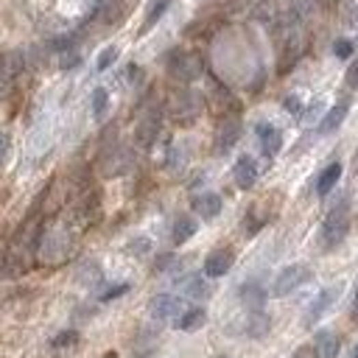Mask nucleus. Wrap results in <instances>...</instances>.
<instances>
[{"label":"nucleus","instance_id":"obj_1","mask_svg":"<svg viewBox=\"0 0 358 358\" xmlns=\"http://www.w3.org/2000/svg\"><path fill=\"white\" fill-rule=\"evenodd\" d=\"M347 230H350V207H347V202H339L322 224V244L327 249H336L347 238Z\"/></svg>","mask_w":358,"mask_h":358},{"label":"nucleus","instance_id":"obj_2","mask_svg":"<svg viewBox=\"0 0 358 358\" xmlns=\"http://www.w3.org/2000/svg\"><path fill=\"white\" fill-rule=\"evenodd\" d=\"M305 280H311V268L303 266V263H294V266H286L283 272L275 277V286H272V294L275 297H288L291 291H297Z\"/></svg>","mask_w":358,"mask_h":358},{"label":"nucleus","instance_id":"obj_3","mask_svg":"<svg viewBox=\"0 0 358 358\" xmlns=\"http://www.w3.org/2000/svg\"><path fill=\"white\" fill-rule=\"evenodd\" d=\"M148 311H152L154 319H179V314L185 311L182 305V297H174V294H157L152 305H148Z\"/></svg>","mask_w":358,"mask_h":358},{"label":"nucleus","instance_id":"obj_4","mask_svg":"<svg viewBox=\"0 0 358 358\" xmlns=\"http://www.w3.org/2000/svg\"><path fill=\"white\" fill-rule=\"evenodd\" d=\"M232 260H235V255H232V249H216V252H210L207 255V260H204V277H224L230 268H232Z\"/></svg>","mask_w":358,"mask_h":358},{"label":"nucleus","instance_id":"obj_5","mask_svg":"<svg viewBox=\"0 0 358 358\" xmlns=\"http://www.w3.org/2000/svg\"><path fill=\"white\" fill-rule=\"evenodd\" d=\"M232 176H235V185L241 188V191H249L255 182H258V163L244 154V157H238L235 168H232Z\"/></svg>","mask_w":358,"mask_h":358},{"label":"nucleus","instance_id":"obj_6","mask_svg":"<svg viewBox=\"0 0 358 358\" xmlns=\"http://www.w3.org/2000/svg\"><path fill=\"white\" fill-rule=\"evenodd\" d=\"M339 291H342V286H331V288H325V291H319L316 294V300L308 305V311H305V325H314L327 308H331L333 303H336V297H339Z\"/></svg>","mask_w":358,"mask_h":358},{"label":"nucleus","instance_id":"obj_7","mask_svg":"<svg viewBox=\"0 0 358 358\" xmlns=\"http://www.w3.org/2000/svg\"><path fill=\"white\" fill-rule=\"evenodd\" d=\"M255 132H258V140H260L263 154H266V157H275V154L280 152V146H283V135H280V129L272 126V124H258Z\"/></svg>","mask_w":358,"mask_h":358},{"label":"nucleus","instance_id":"obj_8","mask_svg":"<svg viewBox=\"0 0 358 358\" xmlns=\"http://www.w3.org/2000/svg\"><path fill=\"white\" fill-rule=\"evenodd\" d=\"M168 70H171V76L179 79V81H193L196 73H199V65L193 62L191 56H185V53H174V59L168 62Z\"/></svg>","mask_w":358,"mask_h":358},{"label":"nucleus","instance_id":"obj_9","mask_svg":"<svg viewBox=\"0 0 358 358\" xmlns=\"http://www.w3.org/2000/svg\"><path fill=\"white\" fill-rule=\"evenodd\" d=\"M160 135V112H148L143 121L137 124V143L140 146H152Z\"/></svg>","mask_w":358,"mask_h":358},{"label":"nucleus","instance_id":"obj_10","mask_svg":"<svg viewBox=\"0 0 358 358\" xmlns=\"http://www.w3.org/2000/svg\"><path fill=\"white\" fill-rule=\"evenodd\" d=\"M241 303L249 308V311H260L263 303H266V288L258 283V280H247L241 286Z\"/></svg>","mask_w":358,"mask_h":358},{"label":"nucleus","instance_id":"obj_11","mask_svg":"<svg viewBox=\"0 0 358 358\" xmlns=\"http://www.w3.org/2000/svg\"><path fill=\"white\" fill-rule=\"evenodd\" d=\"M193 210L202 216V219H216L219 213H221V196L219 193H202V196H196L193 199Z\"/></svg>","mask_w":358,"mask_h":358},{"label":"nucleus","instance_id":"obj_12","mask_svg":"<svg viewBox=\"0 0 358 358\" xmlns=\"http://www.w3.org/2000/svg\"><path fill=\"white\" fill-rule=\"evenodd\" d=\"M316 358H336L339 355V336L333 331H319L314 339Z\"/></svg>","mask_w":358,"mask_h":358},{"label":"nucleus","instance_id":"obj_13","mask_svg":"<svg viewBox=\"0 0 358 358\" xmlns=\"http://www.w3.org/2000/svg\"><path fill=\"white\" fill-rule=\"evenodd\" d=\"M179 286H182V294L191 297V300H207V297H210V283H207L202 275H196V272L188 275Z\"/></svg>","mask_w":358,"mask_h":358},{"label":"nucleus","instance_id":"obj_14","mask_svg":"<svg viewBox=\"0 0 358 358\" xmlns=\"http://www.w3.org/2000/svg\"><path fill=\"white\" fill-rule=\"evenodd\" d=\"M207 322V314L204 308H185L182 314H179V319L174 322L176 325V331H185V333H193L199 331V327Z\"/></svg>","mask_w":358,"mask_h":358},{"label":"nucleus","instance_id":"obj_15","mask_svg":"<svg viewBox=\"0 0 358 358\" xmlns=\"http://www.w3.org/2000/svg\"><path fill=\"white\" fill-rule=\"evenodd\" d=\"M238 135H241V124H238V121L221 124V129H219V135H216V152H219V154H227L230 148L235 146Z\"/></svg>","mask_w":358,"mask_h":358},{"label":"nucleus","instance_id":"obj_16","mask_svg":"<svg viewBox=\"0 0 358 358\" xmlns=\"http://www.w3.org/2000/svg\"><path fill=\"white\" fill-rule=\"evenodd\" d=\"M347 112H350V107L342 101V104H336L333 109H327V115L322 118V124H319V132L322 135H331V132H336L339 126H342V121L347 118Z\"/></svg>","mask_w":358,"mask_h":358},{"label":"nucleus","instance_id":"obj_17","mask_svg":"<svg viewBox=\"0 0 358 358\" xmlns=\"http://www.w3.org/2000/svg\"><path fill=\"white\" fill-rule=\"evenodd\" d=\"M339 176H342V165L339 163H331L325 171H322V176H319V182H316V193L319 196H327L333 188H336V182H339Z\"/></svg>","mask_w":358,"mask_h":358},{"label":"nucleus","instance_id":"obj_18","mask_svg":"<svg viewBox=\"0 0 358 358\" xmlns=\"http://www.w3.org/2000/svg\"><path fill=\"white\" fill-rule=\"evenodd\" d=\"M193 235H196V221H193L191 216H179V219L174 221V232H171L174 244H185L188 238H193Z\"/></svg>","mask_w":358,"mask_h":358},{"label":"nucleus","instance_id":"obj_19","mask_svg":"<svg viewBox=\"0 0 358 358\" xmlns=\"http://www.w3.org/2000/svg\"><path fill=\"white\" fill-rule=\"evenodd\" d=\"M268 331V316L266 314H255L252 319H249V325H247V336H252V339H258V336H263Z\"/></svg>","mask_w":358,"mask_h":358},{"label":"nucleus","instance_id":"obj_20","mask_svg":"<svg viewBox=\"0 0 358 358\" xmlns=\"http://www.w3.org/2000/svg\"><path fill=\"white\" fill-rule=\"evenodd\" d=\"M171 6V0H154L152 3V9H148V17H146V23H143V31H148V28H152L163 14H165V9Z\"/></svg>","mask_w":358,"mask_h":358},{"label":"nucleus","instance_id":"obj_21","mask_svg":"<svg viewBox=\"0 0 358 358\" xmlns=\"http://www.w3.org/2000/svg\"><path fill=\"white\" fill-rule=\"evenodd\" d=\"M107 104H109V93L104 87H98L96 93H93V115L96 118H101L104 115V109H107Z\"/></svg>","mask_w":358,"mask_h":358},{"label":"nucleus","instance_id":"obj_22","mask_svg":"<svg viewBox=\"0 0 358 358\" xmlns=\"http://www.w3.org/2000/svg\"><path fill=\"white\" fill-rule=\"evenodd\" d=\"M118 59V48L115 45H109V48H104L101 51V56H98V70H107V68H112V62Z\"/></svg>","mask_w":358,"mask_h":358},{"label":"nucleus","instance_id":"obj_23","mask_svg":"<svg viewBox=\"0 0 358 358\" xmlns=\"http://www.w3.org/2000/svg\"><path fill=\"white\" fill-rule=\"evenodd\" d=\"M129 291V283H118V286H112V288H107V291H101V300L104 303H109V300H118L121 294H126Z\"/></svg>","mask_w":358,"mask_h":358},{"label":"nucleus","instance_id":"obj_24","mask_svg":"<svg viewBox=\"0 0 358 358\" xmlns=\"http://www.w3.org/2000/svg\"><path fill=\"white\" fill-rule=\"evenodd\" d=\"M76 40H79V37H73V34H70V37H59V40H53V42H51V51H59V53H62V51L73 48V45H76Z\"/></svg>","mask_w":358,"mask_h":358},{"label":"nucleus","instance_id":"obj_25","mask_svg":"<svg viewBox=\"0 0 358 358\" xmlns=\"http://www.w3.org/2000/svg\"><path fill=\"white\" fill-rule=\"evenodd\" d=\"M333 53H336L339 59H347V56L353 53V42H350V40H339V42L333 45Z\"/></svg>","mask_w":358,"mask_h":358},{"label":"nucleus","instance_id":"obj_26","mask_svg":"<svg viewBox=\"0 0 358 358\" xmlns=\"http://www.w3.org/2000/svg\"><path fill=\"white\" fill-rule=\"evenodd\" d=\"M347 87L358 90V59H353V65L347 68Z\"/></svg>","mask_w":358,"mask_h":358},{"label":"nucleus","instance_id":"obj_27","mask_svg":"<svg viewBox=\"0 0 358 358\" xmlns=\"http://www.w3.org/2000/svg\"><path fill=\"white\" fill-rule=\"evenodd\" d=\"M73 342H76V333L68 331V333H62V336H56V339H53V347H65V344H73Z\"/></svg>","mask_w":358,"mask_h":358},{"label":"nucleus","instance_id":"obj_28","mask_svg":"<svg viewBox=\"0 0 358 358\" xmlns=\"http://www.w3.org/2000/svg\"><path fill=\"white\" fill-rule=\"evenodd\" d=\"M294 358H316V350H314V344H308V347H300L294 353Z\"/></svg>","mask_w":358,"mask_h":358},{"label":"nucleus","instance_id":"obj_29","mask_svg":"<svg viewBox=\"0 0 358 358\" xmlns=\"http://www.w3.org/2000/svg\"><path fill=\"white\" fill-rule=\"evenodd\" d=\"M283 107H286L288 112H300V98H297V96H288V98L283 101Z\"/></svg>","mask_w":358,"mask_h":358},{"label":"nucleus","instance_id":"obj_30","mask_svg":"<svg viewBox=\"0 0 358 358\" xmlns=\"http://www.w3.org/2000/svg\"><path fill=\"white\" fill-rule=\"evenodd\" d=\"M347 23H350V25H358V3L350 6V12H347Z\"/></svg>","mask_w":358,"mask_h":358},{"label":"nucleus","instance_id":"obj_31","mask_svg":"<svg viewBox=\"0 0 358 358\" xmlns=\"http://www.w3.org/2000/svg\"><path fill=\"white\" fill-rule=\"evenodd\" d=\"M76 65H79V56H76V53L65 56V62H62V68H76Z\"/></svg>","mask_w":358,"mask_h":358},{"label":"nucleus","instance_id":"obj_32","mask_svg":"<svg viewBox=\"0 0 358 358\" xmlns=\"http://www.w3.org/2000/svg\"><path fill=\"white\" fill-rule=\"evenodd\" d=\"M6 148H9V137H6V135H0V160L6 157Z\"/></svg>","mask_w":358,"mask_h":358},{"label":"nucleus","instance_id":"obj_33","mask_svg":"<svg viewBox=\"0 0 358 358\" xmlns=\"http://www.w3.org/2000/svg\"><path fill=\"white\" fill-rule=\"evenodd\" d=\"M355 308H358V297H355Z\"/></svg>","mask_w":358,"mask_h":358},{"label":"nucleus","instance_id":"obj_34","mask_svg":"<svg viewBox=\"0 0 358 358\" xmlns=\"http://www.w3.org/2000/svg\"><path fill=\"white\" fill-rule=\"evenodd\" d=\"M355 358H358V347H355Z\"/></svg>","mask_w":358,"mask_h":358},{"label":"nucleus","instance_id":"obj_35","mask_svg":"<svg viewBox=\"0 0 358 358\" xmlns=\"http://www.w3.org/2000/svg\"><path fill=\"white\" fill-rule=\"evenodd\" d=\"M219 358H227V355H219Z\"/></svg>","mask_w":358,"mask_h":358}]
</instances>
